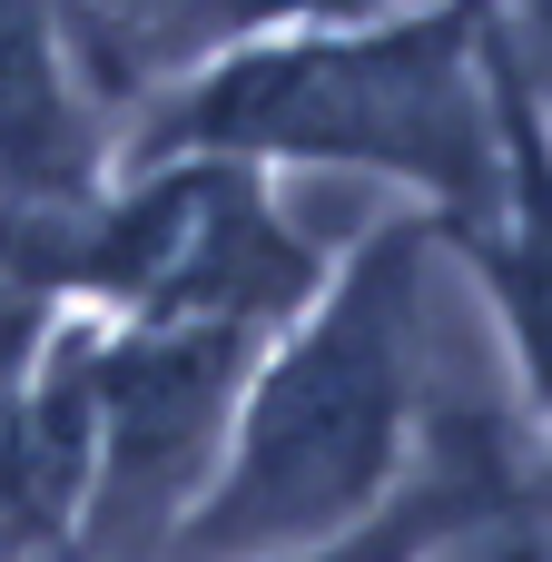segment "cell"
I'll return each mask as SVG.
<instances>
[{
    "label": "cell",
    "instance_id": "7a4b0ae2",
    "mask_svg": "<svg viewBox=\"0 0 552 562\" xmlns=\"http://www.w3.org/2000/svg\"><path fill=\"white\" fill-rule=\"evenodd\" d=\"M484 20L464 0L435 10H365L316 30H267L138 128V158H316V168H385L444 207V227L494 207V99H484Z\"/></svg>",
    "mask_w": 552,
    "mask_h": 562
},
{
    "label": "cell",
    "instance_id": "3957f363",
    "mask_svg": "<svg viewBox=\"0 0 552 562\" xmlns=\"http://www.w3.org/2000/svg\"><path fill=\"white\" fill-rule=\"evenodd\" d=\"M257 346L267 336L227 316H138L119 346H89V553L138 562L188 524L198 484L227 454V415L247 395Z\"/></svg>",
    "mask_w": 552,
    "mask_h": 562
},
{
    "label": "cell",
    "instance_id": "9c48e42d",
    "mask_svg": "<svg viewBox=\"0 0 552 562\" xmlns=\"http://www.w3.org/2000/svg\"><path fill=\"white\" fill-rule=\"evenodd\" d=\"M514 59H523V79H533V99H543V128H552V0H533V10H523Z\"/></svg>",
    "mask_w": 552,
    "mask_h": 562
},
{
    "label": "cell",
    "instance_id": "30bf717a",
    "mask_svg": "<svg viewBox=\"0 0 552 562\" xmlns=\"http://www.w3.org/2000/svg\"><path fill=\"white\" fill-rule=\"evenodd\" d=\"M454 562H533V553H504V543H474V553H454Z\"/></svg>",
    "mask_w": 552,
    "mask_h": 562
},
{
    "label": "cell",
    "instance_id": "277c9868",
    "mask_svg": "<svg viewBox=\"0 0 552 562\" xmlns=\"http://www.w3.org/2000/svg\"><path fill=\"white\" fill-rule=\"evenodd\" d=\"M484 99H494V207L464 217L454 237H474V267H484V286L514 326V356L552 415V128L494 20H484Z\"/></svg>",
    "mask_w": 552,
    "mask_h": 562
},
{
    "label": "cell",
    "instance_id": "ba28073f",
    "mask_svg": "<svg viewBox=\"0 0 552 562\" xmlns=\"http://www.w3.org/2000/svg\"><path fill=\"white\" fill-rule=\"evenodd\" d=\"M49 346V296L0 277V514L20 494V445H30V375Z\"/></svg>",
    "mask_w": 552,
    "mask_h": 562
},
{
    "label": "cell",
    "instance_id": "52a82bcc",
    "mask_svg": "<svg viewBox=\"0 0 552 562\" xmlns=\"http://www.w3.org/2000/svg\"><path fill=\"white\" fill-rule=\"evenodd\" d=\"M474 514H504V474H494L484 454H454L415 504H395L385 524H356V533H336V543H306L296 562H415L425 543L464 533Z\"/></svg>",
    "mask_w": 552,
    "mask_h": 562
},
{
    "label": "cell",
    "instance_id": "8fae6325",
    "mask_svg": "<svg viewBox=\"0 0 552 562\" xmlns=\"http://www.w3.org/2000/svg\"><path fill=\"white\" fill-rule=\"evenodd\" d=\"M464 10H494V0H464Z\"/></svg>",
    "mask_w": 552,
    "mask_h": 562
},
{
    "label": "cell",
    "instance_id": "6da1fadb",
    "mask_svg": "<svg viewBox=\"0 0 552 562\" xmlns=\"http://www.w3.org/2000/svg\"><path fill=\"white\" fill-rule=\"evenodd\" d=\"M415 286H425V217H385L336 286L286 316V346L247 366L227 415V454L188 524L168 533L188 562H267L356 533L415 435Z\"/></svg>",
    "mask_w": 552,
    "mask_h": 562
},
{
    "label": "cell",
    "instance_id": "5b68a950",
    "mask_svg": "<svg viewBox=\"0 0 552 562\" xmlns=\"http://www.w3.org/2000/svg\"><path fill=\"white\" fill-rule=\"evenodd\" d=\"M99 188V89L59 0H0V207H69Z\"/></svg>",
    "mask_w": 552,
    "mask_h": 562
},
{
    "label": "cell",
    "instance_id": "8992f818",
    "mask_svg": "<svg viewBox=\"0 0 552 562\" xmlns=\"http://www.w3.org/2000/svg\"><path fill=\"white\" fill-rule=\"evenodd\" d=\"M89 89H128V79H178L237 40L267 30H316V20H365L375 0H59Z\"/></svg>",
    "mask_w": 552,
    "mask_h": 562
}]
</instances>
